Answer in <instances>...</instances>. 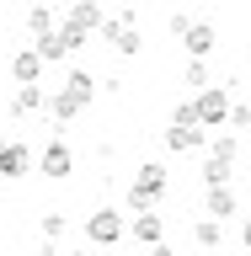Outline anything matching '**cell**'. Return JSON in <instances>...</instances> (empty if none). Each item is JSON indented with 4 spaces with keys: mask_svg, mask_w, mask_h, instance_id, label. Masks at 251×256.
Wrapping results in <instances>:
<instances>
[{
    "mask_svg": "<svg viewBox=\"0 0 251 256\" xmlns=\"http://www.w3.org/2000/svg\"><path fill=\"white\" fill-rule=\"evenodd\" d=\"M102 43H112L123 59H134V54L144 48L139 43V27H134V6H123V16H107V22H102Z\"/></svg>",
    "mask_w": 251,
    "mask_h": 256,
    "instance_id": "2",
    "label": "cell"
},
{
    "mask_svg": "<svg viewBox=\"0 0 251 256\" xmlns=\"http://www.w3.org/2000/svg\"><path fill=\"white\" fill-rule=\"evenodd\" d=\"M118 6H123V0H118Z\"/></svg>",
    "mask_w": 251,
    "mask_h": 256,
    "instance_id": "30",
    "label": "cell"
},
{
    "mask_svg": "<svg viewBox=\"0 0 251 256\" xmlns=\"http://www.w3.org/2000/svg\"><path fill=\"white\" fill-rule=\"evenodd\" d=\"M134 187L144 192V198H166V166H160V160H150V166H139V176H134Z\"/></svg>",
    "mask_w": 251,
    "mask_h": 256,
    "instance_id": "14",
    "label": "cell"
},
{
    "mask_svg": "<svg viewBox=\"0 0 251 256\" xmlns=\"http://www.w3.org/2000/svg\"><path fill=\"white\" fill-rule=\"evenodd\" d=\"M11 112H16V118L48 112V91H43V86H16V96H11Z\"/></svg>",
    "mask_w": 251,
    "mask_h": 256,
    "instance_id": "13",
    "label": "cell"
},
{
    "mask_svg": "<svg viewBox=\"0 0 251 256\" xmlns=\"http://www.w3.org/2000/svg\"><path fill=\"white\" fill-rule=\"evenodd\" d=\"M86 240L91 246H118L123 240V214L118 208H96L91 219H86Z\"/></svg>",
    "mask_w": 251,
    "mask_h": 256,
    "instance_id": "4",
    "label": "cell"
},
{
    "mask_svg": "<svg viewBox=\"0 0 251 256\" xmlns=\"http://www.w3.org/2000/svg\"><path fill=\"white\" fill-rule=\"evenodd\" d=\"M32 171V150L16 139H0V182H16V176Z\"/></svg>",
    "mask_w": 251,
    "mask_h": 256,
    "instance_id": "8",
    "label": "cell"
},
{
    "mask_svg": "<svg viewBox=\"0 0 251 256\" xmlns=\"http://www.w3.org/2000/svg\"><path fill=\"white\" fill-rule=\"evenodd\" d=\"M187 27H192V16H187V11H171V16H166V32H171V38H182Z\"/></svg>",
    "mask_w": 251,
    "mask_h": 256,
    "instance_id": "22",
    "label": "cell"
},
{
    "mask_svg": "<svg viewBox=\"0 0 251 256\" xmlns=\"http://www.w3.org/2000/svg\"><path fill=\"white\" fill-rule=\"evenodd\" d=\"M171 123H198V107H192V102H176V107H171Z\"/></svg>",
    "mask_w": 251,
    "mask_h": 256,
    "instance_id": "24",
    "label": "cell"
},
{
    "mask_svg": "<svg viewBox=\"0 0 251 256\" xmlns=\"http://www.w3.org/2000/svg\"><path fill=\"white\" fill-rule=\"evenodd\" d=\"M208 155H224V160H235V155H240V139L230 134V128H219V134L208 139Z\"/></svg>",
    "mask_w": 251,
    "mask_h": 256,
    "instance_id": "20",
    "label": "cell"
},
{
    "mask_svg": "<svg viewBox=\"0 0 251 256\" xmlns=\"http://www.w3.org/2000/svg\"><path fill=\"white\" fill-rule=\"evenodd\" d=\"M203 214H214L219 224L235 214V192H230V182H224V187H203Z\"/></svg>",
    "mask_w": 251,
    "mask_h": 256,
    "instance_id": "15",
    "label": "cell"
},
{
    "mask_svg": "<svg viewBox=\"0 0 251 256\" xmlns=\"http://www.w3.org/2000/svg\"><path fill=\"white\" fill-rule=\"evenodd\" d=\"M160 139H166V155H192V150L208 144V128L203 123H171Z\"/></svg>",
    "mask_w": 251,
    "mask_h": 256,
    "instance_id": "5",
    "label": "cell"
},
{
    "mask_svg": "<svg viewBox=\"0 0 251 256\" xmlns=\"http://www.w3.org/2000/svg\"><path fill=\"white\" fill-rule=\"evenodd\" d=\"M128 235L139 240V246H155V240H166V219H160L155 208H144V214H134V224H128Z\"/></svg>",
    "mask_w": 251,
    "mask_h": 256,
    "instance_id": "11",
    "label": "cell"
},
{
    "mask_svg": "<svg viewBox=\"0 0 251 256\" xmlns=\"http://www.w3.org/2000/svg\"><path fill=\"white\" fill-rule=\"evenodd\" d=\"M246 64H251V59H246Z\"/></svg>",
    "mask_w": 251,
    "mask_h": 256,
    "instance_id": "32",
    "label": "cell"
},
{
    "mask_svg": "<svg viewBox=\"0 0 251 256\" xmlns=\"http://www.w3.org/2000/svg\"><path fill=\"white\" fill-rule=\"evenodd\" d=\"M240 246L251 251V214H246V224H240Z\"/></svg>",
    "mask_w": 251,
    "mask_h": 256,
    "instance_id": "28",
    "label": "cell"
},
{
    "mask_svg": "<svg viewBox=\"0 0 251 256\" xmlns=\"http://www.w3.org/2000/svg\"><path fill=\"white\" fill-rule=\"evenodd\" d=\"M214 43H219L214 22H192V27L182 32V48H187V59H208V54H214Z\"/></svg>",
    "mask_w": 251,
    "mask_h": 256,
    "instance_id": "9",
    "label": "cell"
},
{
    "mask_svg": "<svg viewBox=\"0 0 251 256\" xmlns=\"http://www.w3.org/2000/svg\"><path fill=\"white\" fill-rule=\"evenodd\" d=\"M150 256H176V251L166 246V240H155V246H150Z\"/></svg>",
    "mask_w": 251,
    "mask_h": 256,
    "instance_id": "27",
    "label": "cell"
},
{
    "mask_svg": "<svg viewBox=\"0 0 251 256\" xmlns=\"http://www.w3.org/2000/svg\"><path fill=\"white\" fill-rule=\"evenodd\" d=\"M246 256H251V251H246Z\"/></svg>",
    "mask_w": 251,
    "mask_h": 256,
    "instance_id": "31",
    "label": "cell"
},
{
    "mask_svg": "<svg viewBox=\"0 0 251 256\" xmlns=\"http://www.w3.org/2000/svg\"><path fill=\"white\" fill-rule=\"evenodd\" d=\"M75 256H91V251H75Z\"/></svg>",
    "mask_w": 251,
    "mask_h": 256,
    "instance_id": "29",
    "label": "cell"
},
{
    "mask_svg": "<svg viewBox=\"0 0 251 256\" xmlns=\"http://www.w3.org/2000/svg\"><path fill=\"white\" fill-rule=\"evenodd\" d=\"M102 22H107V11H102V0H70V11H64V38L75 48H86V38L91 32H102Z\"/></svg>",
    "mask_w": 251,
    "mask_h": 256,
    "instance_id": "1",
    "label": "cell"
},
{
    "mask_svg": "<svg viewBox=\"0 0 251 256\" xmlns=\"http://www.w3.org/2000/svg\"><path fill=\"white\" fill-rule=\"evenodd\" d=\"M182 86H192V91H208V64H203V59H187V70H182Z\"/></svg>",
    "mask_w": 251,
    "mask_h": 256,
    "instance_id": "21",
    "label": "cell"
},
{
    "mask_svg": "<svg viewBox=\"0 0 251 256\" xmlns=\"http://www.w3.org/2000/svg\"><path fill=\"white\" fill-rule=\"evenodd\" d=\"M192 240H198L203 251H219V246H224V230H219V219H214V214H208V219H198V224H192Z\"/></svg>",
    "mask_w": 251,
    "mask_h": 256,
    "instance_id": "17",
    "label": "cell"
},
{
    "mask_svg": "<svg viewBox=\"0 0 251 256\" xmlns=\"http://www.w3.org/2000/svg\"><path fill=\"white\" fill-rule=\"evenodd\" d=\"M80 112H86V102H80L70 86H59V91L48 96V118H54V123H75Z\"/></svg>",
    "mask_w": 251,
    "mask_h": 256,
    "instance_id": "10",
    "label": "cell"
},
{
    "mask_svg": "<svg viewBox=\"0 0 251 256\" xmlns=\"http://www.w3.org/2000/svg\"><path fill=\"white\" fill-rule=\"evenodd\" d=\"M43 70H48V59H43L32 43L11 54V80H16V86H43Z\"/></svg>",
    "mask_w": 251,
    "mask_h": 256,
    "instance_id": "7",
    "label": "cell"
},
{
    "mask_svg": "<svg viewBox=\"0 0 251 256\" xmlns=\"http://www.w3.org/2000/svg\"><path fill=\"white\" fill-rule=\"evenodd\" d=\"M192 107H198V123H203V128H230V91H224V86L198 91Z\"/></svg>",
    "mask_w": 251,
    "mask_h": 256,
    "instance_id": "3",
    "label": "cell"
},
{
    "mask_svg": "<svg viewBox=\"0 0 251 256\" xmlns=\"http://www.w3.org/2000/svg\"><path fill=\"white\" fill-rule=\"evenodd\" d=\"M235 176V160H224V155H208L203 160V187H224Z\"/></svg>",
    "mask_w": 251,
    "mask_h": 256,
    "instance_id": "18",
    "label": "cell"
},
{
    "mask_svg": "<svg viewBox=\"0 0 251 256\" xmlns=\"http://www.w3.org/2000/svg\"><path fill=\"white\" fill-rule=\"evenodd\" d=\"M38 256H59V246H54V240L43 235V240H38Z\"/></svg>",
    "mask_w": 251,
    "mask_h": 256,
    "instance_id": "26",
    "label": "cell"
},
{
    "mask_svg": "<svg viewBox=\"0 0 251 256\" xmlns=\"http://www.w3.org/2000/svg\"><path fill=\"white\" fill-rule=\"evenodd\" d=\"M32 48H38V54H43L48 64H59V59H70V54H75V43H70V38H64V27L43 32V38H32Z\"/></svg>",
    "mask_w": 251,
    "mask_h": 256,
    "instance_id": "12",
    "label": "cell"
},
{
    "mask_svg": "<svg viewBox=\"0 0 251 256\" xmlns=\"http://www.w3.org/2000/svg\"><path fill=\"white\" fill-rule=\"evenodd\" d=\"M54 27H59V22H54V11L38 0V6L27 11V32H32V38H43V32H54Z\"/></svg>",
    "mask_w": 251,
    "mask_h": 256,
    "instance_id": "19",
    "label": "cell"
},
{
    "mask_svg": "<svg viewBox=\"0 0 251 256\" xmlns=\"http://www.w3.org/2000/svg\"><path fill=\"white\" fill-rule=\"evenodd\" d=\"M38 171L48 176V182H64V176L75 171V150L64 139H54V144H43V155H38Z\"/></svg>",
    "mask_w": 251,
    "mask_h": 256,
    "instance_id": "6",
    "label": "cell"
},
{
    "mask_svg": "<svg viewBox=\"0 0 251 256\" xmlns=\"http://www.w3.org/2000/svg\"><path fill=\"white\" fill-rule=\"evenodd\" d=\"M230 128H251V107L246 102H230Z\"/></svg>",
    "mask_w": 251,
    "mask_h": 256,
    "instance_id": "23",
    "label": "cell"
},
{
    "mask_svg": "<svg viewBox=\"0 0 251 256\" xmlns=\"http://www.w3.org/2000/svg\"><path fill=\"white\" fill-rule=\"evenodd\" d=\"M43 235H48V240L64 235V214H43Z\"/></svg>",
    "mask_w": 251,
    "mask_h": 256,
    "instance_id": "25",
    "label": "cell"
},
{
    "mask_svg": "<svg viewBox=\"0 0 251 256\" xmlns=\"http://www.w3.org/2000/svg\"><path fill=\"white\" fill-rule=\"evenodd\" d=\"M64 86H70V91H75L80 102H86V107H91V102H96V91H102V80H96L91 70H80V64L70 70V75H64Z\"/></svg>",
    "mask_w": 251,
    "mask_h": 256,
    "instance_id": "16",
    "label": "cell"
}]
</instances>
